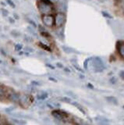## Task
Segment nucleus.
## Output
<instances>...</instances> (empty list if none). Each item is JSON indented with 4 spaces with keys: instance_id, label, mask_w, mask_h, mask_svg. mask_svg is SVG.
Returning a JSON list of instances; mask_svg holds the SVG:
<instances>
[{
    "instance_id": "obj_18",
    "label": "nucleus",
    "mask_w": 124,
    "mask_h": 125,
    "mask_svg": "<svg viewBox=\"0 0 124 125\" xmlns=\"http://www.w3.org/2000/svg\"><path fill=\"white\" fill-rule=\"evenodd\" d=\"M62 100H63V102H71V99H69V98H66V97H64L62 99Z\"/></svg>"
},
{
    "instance_id": "obj_20",
    "label": "nucleus",
    "mask_w": 124,
    "mask_h": 125,
    "mask_svg": "<svg viewBox=\"0 0 124 125\" xmlns=\"http://www.w3.org/2000/svg\"><path fill=\"white\" fill-rule=\"evenodd\" d=\"M37 81H32V84H34V85H41L40 83H37Z\"/></svg>"
},
{
    "instance_id": "obj_1",
    "label": "nucleus",
    "mask_w": 124,
    "mask_h": 125,
    "mask_svg": "<svg viewBox=\"0 0 124 125\" xmlns=\"http://www.w3.org/2000/svg\"><path fill=\"white\" fill-rule=\"evenodd\" d=\"M38 9L43 15L49 14L52 11V2L50 0H41L38 4Z\"/></svg>"
},
{
    "instance_id": "obj_17",
    "label": "nucleus",
    "mask_w": 124,
    "mask_h": 125,
    "mask_svg": "<svg viewBox=\"0 0 124 125\" xmlns=\"http://www.w3.org/2000/svg\"><path fill=\"white\" fill-rule=\"evenodd\" d=\"M89 60H90V58L89 59H87L84 61V68L86 70H87L88 69V62H89Z\"/></svg>"
},
{
    "instance_id": "obj_19",
    "label": "nucleus",
    "mask_w": 124,
    "mask_h": 125,
    "mask_svg": "<svg viewBox=\"0 0 124 125\" xmlns=\"http://www.w3.org/2000/svg\"><path fill=\"white\" fill-rule=\"evenodd\" d=\"M119 75H120V77H121L123 79H124V71H121V72H120L119 73Z\"/></svg>"
},
{
    "instance_id": "obj_14",
    "label": "nucleus",
    "mask_w": 124,
    "mask_h": 125,
    "mask_svg": "<svg viewBox=\"0 0 124 125\" xmlns=\"http://www.w3.org/2000/svg\"><path fill=\"white\" fill-rule=\"evenodd\" d=\"M101 13H102V16H103V17H107V18H109V19H112V16H111L109 13H108L107 12H102Z\"/></svg>"
},
{
    "instance_id": "obj_11",
    "label": "nucleus",
    "mask_w": 124,
    "mask_h": 125,
    "mask_svg": "<svg viewBox=\"0 0 124 125\" xmlns=\"http://www.w3.org/2000/svg\"><path fill=\"white\" fill-rule=\"evenodd\" d=\"M118 50H119L120 56H121L123 58H124V44L123 43L119 45V47H118Z\"/></svg>"
},
{
    "instance_id": "obj_22",
    "label": "nucleus",
    "mask_w": 124,
    "mask_h": 125,
    "mask_svg": "<svg viewBox=\"0 0 124 125\" xmlns=\"http://www.w3.org/2000/svg\"><path fill=\"white\" fill-rule=\"evenodd\" d=\"M57 66H59V67H62V64H59V63H57Z\"/></svg>"
},
{
    "instance_id": "obj_3",
    "label": "nucleus",
    "mask_w": 124,
    "mask_h": 125,
    "mask_svg": "<svg viewBox=\"0 0 124 125\" xmlns=\"http://www.w3.org/2000/svg\"><path fill=\"white\" fill-rule=\"evenodd\" d=\"M34 101V98L31 95H20V99H19V103L21 105L22 107L24 108H27L28 106H30L31 103Z\"/></svg>"
},
{
    "instance_id": "obj_13",
    "label": "nucleus",
    "mask_w": 124,
    "mask_h": 125,
    "mask_svg": "<svg viewBox=\"0 0 124 125\" xmlns=\"http://www.w3.org/2000/svg\"><path fill=\"white\" fill-rule=\"evenodd\" d=\"M48 97V94L45 93V92H42L41 94H38L37 95V99H40V100H44Z\"/></svg>"
},
{
    "instance_id": "obj_27",
    "label": "nucleus",
    "mask_w": 124,
    "mask_h": 125,
    "mask_svg": "<svg viewBox=\"0 0 124 125\" xmlns=\"http://www.w3.org/2000/svg\"><path fill=\"white\" fill-rule=\"evenodd\" d=\"M123 109H124V105H123Z\"/></svg>"
},
{
    "instance_id": "obj_15",
    "label": "nucleus",
    "mask_w": 124,
    "mask_h": 125,
    "mask_svg": "<svg viewBox=\"0 0 124 125\" xmlns=\"http://www.w3.org/2000/svg\"><path fill=\"white\" fill-rule=\"evenodd\" d=\"M23 48V46H22L21 44H17L15 46V49L17 51H20V49Z\"/></svg>"
},
{
    "instance_id": "obj_8",
    "label": "nucleus",
    "mask_w": 124,
    "mask_h": 125,
    "mask_svg": "<svg viewBox=\"0 0 124 125\" xmlns=\"http://www.w3.org/2000/svg\"><path fill=\"white\" fill-rule=\"evenodd\" d=\"M6 90L5 87L2 85L0 84V100H2V99H4V97L6 96Z\"/></svg>"
},
{
    "instance_id": "obj_10",
    "label": "nucleus",
    "mask_w": 124,
    "mask_h": 125,
    "mask_svg": "<svg viewBox=\"0 0 124 125\" xmlns=\"http://www.w3.org/2000/svg\"><path fill=\"white\" fill-rule=\"evenodd\" d=\"M72 104L74 105H75L76 107H77L79 110H80L81 112H82L84 114H85L86 113V112L84 111V108H83V106L81 105V104H79V103H77V102H72Z\"/></svg>"
},
{
    "instance_id": "obj_16",
    "label": "nucleus",
    "mask_w": 124,
    "mask_h": 125,
    "mask_svg": "<svg viewBox=\"0 0 124 125\" xmlns=\"http://www.w3.org/2000/svg\"><path fill=\"white\" fill-rule=\"evenodd\" d=\"M6 2H7L8 3V4L9 5V6H11V7L12 8H15V4H14V3L13 2H12V1H11V0H6Z\"/></svg>"
},
{
    "instance_id": "obj_21",
    "label": "nucleus",
    "mask_w": 124,
    "mask_h": 125,
    "mask_svg": "<svg viewBox=\"0 0 124 125\" xmlns=\"http://www.w3.org/2000/svg\"><path fill=\"white\" fill-rule=\"evenodd\" d=\"M49 80H51V81H55V82H56V81H57L56 79H54V78H49Z\"/></svg>"
},
{
    "instance_id": "obj_7",
    "label": "nucleus",
    "mask_w": 124,
    "mask_h": 125,
    "mask_svg": "<svg viewBox=\"0 0 124 125\" xmlns=\"http://www.w3.org/2000/svg\"><path fill=\"white\" fill-rule=\"evenodd\" d=\"M9 99L13 102H19V99H20V95L16 93V92H12L9 95Z\"/></svg>"
},
{
    "instance_id": "obj_24",
    "label": "nucleus",
    "mask_w": 124,
    "mask_h": 125,
    "mask_svg": "<svg viewBox=\"0 0 124 125\" xmlns=\"http://www.w3.org/2000/svg\"><path fill=\"white\" fill-rule=\"evenodd\" d=\"M88 86H89V87H91V88H93L94 87H93V85H91V84H88Z\"/></svg>"
},
{
    "instance_id": "obj_4",
    "label": "nucleus",
    "mask_w": 124,
    "mask_h": 125,
    "mask_svg": "<svg viewBox=\"0 0 124 125\" xmlns=\"http://www.w3.org/2000/svg\"><path fill=\"white\" fill-rule=\"evenodd\" d=\"M42 22L44 26L46 27H52L55 22V19H54L53 16L49 14H44L42 16Z\"/></svg>"
},
{
    "instance_id": "obj_12",
    "label": "nucleus",
    "mask_w": 124,
    "mask_h": 125,
    "mask_svg": "<svg viewBox=\"0 0 124 125\" xmlns=\"http://www.w3.org/2000/svg\"><path fill=\"white\" fill-rule=\"evenodd\" d=\"M38 46H40V47L41 48V49H44V50L48 51V52H51V49H50V47L48 46L47 45L43 44L42 42H39V43H38Z\"/></svg>"
},
{
    "instance_id": "obj_2",
    "label": "nucleus",
    "mask_w": 124,
    "mask_h": 125,
    "mask_svg": "<svg viewBox=\"0 0 124 125\" xmlns=\"http://www.w3.org/2000/svg\"><path fill=\"white\" fill-rule=\"evenodd\" d=\"M90 66L94 72H102L104 70V63L99 57L90 58Z\"/></svg>"
},
{
    "instance_id": "obj_5",
    "label": "nucleus",
    "mask_w": 124,
    "mask_h": 125,
    "mask_svg": "<svg viewBox=\"0 0 124 125\" xmlns=\"http://www.w3.org/2000/svg\"><path fill=\"white\" fill-rule=\"evenodd\" d=\"M66 21V16L63 13H58L56 16L55 18V24L57 27H61L64 24Z\"/></svg>"
},
{
    "instance_id": "obj_9",
    "label": "nucleus",
    "mask_w": 124,
    "mask_h": 125,
    "mask_svg": "<svg viewBox=\"0 0 124 125\" xmlns=\"http://www.w3.org/2000/svg\"><path fill=\"white\" fill-rule=\"evenodd\" d=\"M106 99L111 103H112L114 105H117L118 104V102H117V99L116 97H114V96H108L106 97Z\"/></svg>"
},
{
    "instance_id": "obj_26",
    "label": "nucleus",
    "mask_w": 124,
    "mask_h": 125,
    "mask_svg": "<svg viewBox=\"0 0 124 125\" xmlns=\"http://www.w3.org/2000/svg\"><path fill=\"white\" fill-rule=\"evenodd\" d=\"M2 63V60H1V59H0V63Z\"/></svg>"
},
{
    "instance_id": "obj_25",
    "label": "nucleus",
    "mask_w": 124,
    "mask_h": 125,
    "mask_svg": "<svg viewBox=\"0 0 124 125\" xmlns=\"http://www.w3.org/2000/svg\"><path fill=\"white\" fill-rule=\"evenodd\" d=\"M123 11H124V2H123Z\"/></svg>"
},
{
    "instance_id": "obj_23",
    "label": "nucleus",
    "mask_w": 124,
    "mask_h": 125,
    "mask_svg": "<svg viewBox=\"0 0 124 125\" xmlns=\"http://www.w3.org/2000/svg\"><path fill=\"white\" fill-rule=\"evenodd\" d=\"M50 1L52 2H56L57 1H58V0H50Z\"/></svg>"
},
{
    "instance_id": "obj_6",
    "label": "nucleus",
    "mask_w": 124,
    "mask_h": 125,
    "mask_svg": "<svg viewBox=\"0 0 124 125\" xmlns=\"http://www.w3.org/2000/svg\"><path fill=\"white\" fill-rule=\"evenodd\" d=\"M52 115L56 118V119L59 120H62L64 119V117L67 116V114L64 112L60 111V110H54L52 112Z\"/></svg>"
}]
</instances>
